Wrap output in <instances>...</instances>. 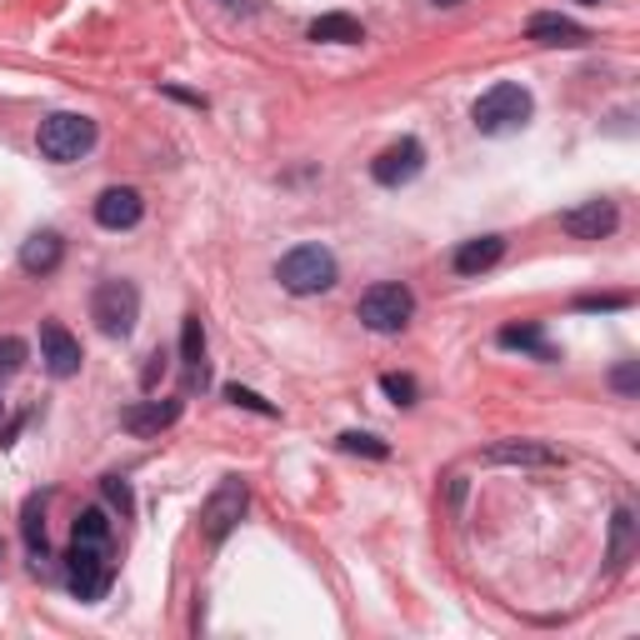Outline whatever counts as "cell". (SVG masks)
I'll list each match as a JSON object with an SVG mask.
<instances>
[{"label":"cell","mask_w":640,"mask_h":640,"mask_svg":"<svg viewBox=\"0 0 640 640\" xmlns=\"http://www.w3.org/2000/svg\"><path fill=\"white\" fill-rule=\"evenodd\" d=\"M530 110H536L530 90L516 86V80H500V86H490L486 96L476 100L470 120H476L480 136H510V130H520L530 120Z\"/></svg>","instance_id":"6da1fadb"},{"label":"cell","mask_w":640,"mask_h":640,"mask_svg":"<svg viewBox=\"0 0 640 640\" xmlns=\"http://www.w3.org/2000/svg\"><path fill=\"white\" fill-rule=\"evenodd\" d=\"M36 146H40V156H46V160L70 166V160L90 156V146H96V120L80 116V110H56V116L40 120Z\"/></svg>","instance_id":"7a4b0ae2"},{"label":"cell","mask_w":640,"mask_h":640,"mask_svg":"<svg viewBox=\"0 0 640 640\" xmlns=\"http://www.w3.org/2000/svg\"><path fill=\"white\" fill-rule=\"evenodd\" d=\"M276 280L290 290V296H320L340 280V266L326 246H296L290 256H280Z\"/></svg>","instance_id":"3957f363"},{"label":"cell","mask_w":640,"mask_h":640,"mask_svg":"<svg viewBox=\"0 0 640 640\" xmlns=\"http://www.w3.org/2000/svg\"><path fill=\"white\" fill-rule=\"evenodd\" d=\"M90 320H96L100 336L126 340L140 320V290L130 280H100L96 296H90Z\"/></svg>","instance_id":"277c9868"},{"label":"cell","mask_w":640,"mask_h":640,"mask_svg":"<svg viewBox=\"0 0 640 640\" xmlns=\"http://www.w3.org/2000/svg\"><path fill=\"white\" fill-rule=\"evenodd\" d=\"M356 316H360V326L376 330V336H396V330H406L410 316H416V296H410L406 286H396V280H380V286H370L366 296H360Z\"/></svg>","instance_id":"5b68a950"},{"label":"cell","mask_w":640,"mask_h":640,"mask_svg":"<svg viewBox=\"0 0 640 640\" xmlns=\"http://www.w3.org/2000/svg\"><path fill=\"white\" fill-rule=\"evenodd\" d=\"M246 506H250V490H246V480H236V476H226L216 486V496L206 500V510H200V536L210 540V546H220V540L230 536V530L240 526V516H246Z\"/></svg>","instance_id":"8992f818"},{"label":"cell","mask_w":640,"mask_h":640,"mask_svg":"<svg viewBox=\"0 0 640 640\" xmlns=\"http://www.w3.org/2000/svg\"><path fill=\"white\" fill-rule=\"evenodd\" d=\"M110 546H80L70 540V556H66V586L76 590L80 600H100L110 586Z\"/></svg>","instance_id":"52a82bcc"},{"label":"cell","mask_w":640,"mask_h":640,"mask_svg":"<svg viewBox=\"0 0 640 640\" xmlns=\"http://www.w3.org/2000/svg\"><path fill=\"white\" fill-rule=\"evenodd\" d=\"M426 170V146H420L416 136L396 140V146H386L376 160H370V176H376V186H410V180Z\"/></svg>","instance_id":"ba28073f"},{"label":"cell","mask_w":640,"mask_h":640,"mask_svg":"<svg viewBox=\"0 0 640 640\" xmlns=\"http://www.w3.org/2000/svg\"><path fill=\"white\" fill-rule=\"evenodd\" d=\"M40 360H46V370L56 380H70L86 356H80V340L70 336L60 320H46V326H40Z\"/></svg>","instance_id":"9c48e42d"},{"label":"cell","mask_w":640,"mask_h":640,"mask_svg":"<svg viewBox=\"0 0 640 640\" xmlns=\"http://www.w3.org/2000/svg\"><path fill=\"white\" fill-rule=\"evenodd\" d=\"M616 226H620V210L610 206V200H586V206H576V210L560 216V230L576 236V240H606Z\"/></svg>","instance_id":"30bf717a"},{"label":"cell","mask_w":640,"mask_h":640,"mask_svg":"<svg viewBox=\"0 0 640 640\" xmlns=\"http://www.w3.org/2000/svg\"><path fill=\"white\" fill-rule=\"evenodd\" d=\"M526 40H536V46H550V50H580L590 36H586V26H576L570 16H556V10H540V16H530Z\"/></svg>","instance_id":"8fae6325"},{"label":"cell","mask_w":640,"mask_h":640,"mask_svg":"<svg viewBox=\"0 0 640 640\" xmlns=\"http://www.w3.org/2000/svg\"><path fill=\"white\" fill-rule=\"evenodd\" d=\"M140 216H146V200H140V190H130V186L100 190L96 220H100L106 230H130V226H140Z\"/></svg>","instance_id":"7c38bea8"},{"label":"cell","mask_w":640,"mask_h":640,"mask_svg":"<svg viewBox=\"0 0 640 640\" xmlns=\"http://www.w3.org/2000/svg\"><path fill=\"white\" fill-rule=\"evenodd\" d=\"M60 260H66V240H60L56 230H36V236L20 246V270H26V276H50Z\"/></svg>","instance_id":"4fadbf2b"},{"label":"cell","mask_w":640,"mask_h":640,"mask_svg":"<svg viewBox=\"0 0 640 640\" xmlns=\"http://www.w3.org/2000/svg\"><path fill=\"white\" fill-rule=\"evenodd\" d=\"M486 466H560V456L536 440H500L486 450Z\"/></svg>","instance_id":"5bb4252c"},{"label":"cell","mask_w":640,"mask_h":640,"mask_svg":"<svg viewBox=\"0 0 640 640\" xmlns=\"http://www.w3.org/2000/svg\"><path fill=\"white\" fill-rule=\"evenodd\" d=\"M180 360H186V386H206V326H200V316H186V326H180Z\"/></svg>","instance_id":"9a60e30c"},{"label":"cell","mask_w":640,"mask_h":640,"mask_svg":"<svg viewBox=\"0 0 640 640\" xmlns=\"http://www.w3.org/2000/svg\"><path fill=\"white\" fill-rule=\"evenodd\" d=\"M500 256H506V236H476L456 250V270L460 276H480V270H490Z\"/></svg>","instance_id":"2e32d148"},{"label":"cell","mask_w":640,"mask_h":640,"mask_svg":"<svg viewBox=\"0 0 640 640\" xmlns=\"http://www.w3.org/2000/svg\"><path fill=\"white\" fill-rule=\"evenodd\" d=\"M180 420V400H146V406L126 410V430H136V436H156V430L176 426Z\"/></svg>","instance_id":"e0dca14e"},{"label":"cell","mask_w":640,"mask_h":640,"mask_svg":"<svg viewBox=\"0 0 640 640\" xmlns=\"http://www.w3.org/2000/svg\"><path fill=\"white\" fill-rule=\"evenodd\" d=\"M310 40H330V46H356L366 40V26L356 16H320L310 20Z\"/></svg>","instance_id":"ac0fdd59"},{"label":"cell","mask_w":640,"mask_h":640,"mask_svg":"<svg viewBox=\"0 0 640 640\" xmlns=\"http://www.w3.org/2000/svg\"><path fill=\"white\" fill-rule=\"evenodd\" d=\"M500 346L526 350V356H536V360H556V350H550V340H546V330H540V326H506V330H500Z\"/></svg>","instance_id":"d6986e66"},{"label":"cell","mask_w":640,"mask_h":640,"mask_svg":"<svg viewBox=\"0 0 640 640\" xmlns=\"http://www.w3.org/2000/svg\"><path fill=\"white\" fill-rule=\"evenodd\" d=\"M76 540H80V546H110V516H106V510H100V506L80 510Z\"/></svg>","instance_id":"ffe728a7"},{"label":"cell","mask_w":640,"mask_h":640,"mask_svg":"<svg viewBox=\"0 0 640 640\" xmlns=\"http://www.w3.org/2000/svg\"><path fill=\"white\" fill-rule=\"evenodd\" d=\"M630 546H636V516L630 510H616V536H610V566H626L630 560Z\"/></svg>","instance_id":"44dd1931"},{"label":"cell","mask_w":640,"mask_h":640,"mask_svg":"<svg viewBox=\"0 0 640 640\" xmlns=\"http://www.w3.org/2000/svg\"><path fill=\"white\" fill-rule=\"evenodd\" d=\"M26 546H30V556H46V520H40V496H30L26 500Z\"/></svg>","instance_id":"7402d4cb"},{"label":"cell","mask_w":640,"mask_h":640,"mask_svg":"<svg viewBox=\"0 0 640 640\" xmlns=\"http://www.w3.org/2000/svg\"><path fill=\"white\" fill-rule=\"evenodd\" d=\"M340 450H350V456H370V460H386V456H390L386 440L360 436V430H346V436H340Z\"/></svg>","instance_id":"603a6c76"},{"label":"cell","mask_w":640,"mask_h":640,"mask_svg":"<svg viewBox=\"0 0 640 640\" xmlns=\"http://www.w3.org/2000/svg\"><path fill=\"white\" fill-rule=\"evenodd\" d=\"M20 366H26V340L0 336V380H10Z\"/></svg>","instance_id":"cb8c5ba5"},{"label":"cell","mask_w":640,"mask_h":640,"mask_svg":"<svg viewBox=\"0 0 640 640\" xmlns=\"http://www.w3.org/2000/svg\"><path fill=\"white\" fill-rule=\"evenodd\" d=\"M226 400H230V406H246V410H256V416H280V410L270 406L266 396H256V390H246V386H226Z\"/></svg>","instance_id":"d4e9b609"},{"label":"cell","mask_w":640,"mask_h":640,"mask_svg":"<svg viewBox=\"0 0 640 640\" xmlns=\"http://www.w3.org/2000/svg\"><path fill=\"white\" fill-rule=\"evenodd\" d=\"M380 390H386L396 406H416V380L410 376H396V370H390V376H380Z\"/></svg>","instance_id":"484cf974"},{"label":"cell","mask_w":640,"mask_h":640,"mask_svg":"<svg viewBox=\"0 0 640 640\" xmlns=\"http://www.w3.org/2000/svg\"><path fill=\"white\" fill-rule=\"evenodd\" d=\"M620 306H630L626 296H586L580 300V310H620Z\"/></svg>","instance_id":"4316f807"},{"label":"cell","mask_w":640,"mask_h":640,"mask_svg":"<svg viewBox=\"0 0 640 640\" xmlns=\"http://www.w3.org/2000/svg\"><path fill=\"white\" fill-rule=\"evenodd\" d=\"M106 496L116 500L120 510H130V486H126V480H120V476H106Z\"/></svg>","instance_id":"83f0119b"},{"label":"cell","mask_w":640,"mask_h":640,"mask_svg":"<svg viewBox=\"0 0 640 640\" xmlns=\"http://www.w3.org/2000/svg\"><path fill=\"white\" fill-rule=\"evenodd\" d=\"M636 386H640V376H636V360H630V366L616 370V390H620V396H630Z\"/></svg>","instance_id":"f1b7e54d"},{"label":"cell","mask_w":640,"mask_h":640,"mask_svg":"<svg viewBox=\"0 0 640 640\" xmlns=\"http://www.w3.org/2000/svg\"><path fill=\"white\" fill-rule=\"evenodd\" d=\"M160 370H166V356H150V366H146V386H156Z\"/></svg>","instance_id":"f546056e"},{"label":"cell","mask_w":640,"mask_h":640,"mask_svg":"<svg viewBox=\"0 0 640 640\" xmlns=\"http://www.w3.org/2000/svg\"><path fill=\"white\" fill-rule=\"evenodd\" d=\"M220 6H226V10H240V16H250V10H256V0H220Z\"/></svg>","instance_id":"4dcf8cb0"},{"label":"cell","mask_w":640,"mask_h":640,"mask_svg":"<svg viewBox=\"0 0 640 640\" xmlns=\"http://www.w3.org/2000/svg\"><path fill=\"white\" fill-rule=\"evenodd\" d=\"M436 6H460V0H436Z\"/></svg>","instance_id":"1f68e13d"},{"label":"cell","mask_w":640,"mask_h":640,"mask_svg":"<svg viewBox=\"0 0 640 640\" xmlns=\"http://www.w3.org/2000/svg\"><path fill=\"white\" fill-rule=\"evenodd\" d=\"M580 6H600V0H580Z\"/></svg>","instance_id":"d6a6232c"}]
</instances>
